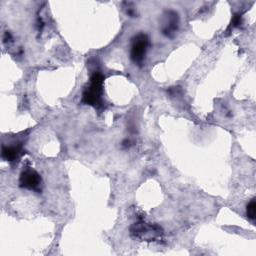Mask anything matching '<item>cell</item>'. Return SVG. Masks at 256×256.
Here are the masks:
<instances>
[{
    "instance_id": "6da1fadb",
    "label": "cell",
    "mask_w": 256,
    "mask_h": 256,
    "mask_svg": "<svg viewBox=\"0 0 256 256\" xmlns=\"http://www.w3.org/2000/svg\"><path fill=\"white\" fill-rule=\"evenodd\" d=\"M103 76L100 73H94L90 79V86L83 93V102L96 106L101 100Z\"/></svg>"
},
{
    "instance_id": "7a4b0ae2",
    "label": "cell",
    "mask_w": 256,
    "mask_h": 256,
    "mask_svg": "<svg viewBox=\"0 0 256 256\" xmlns=\"http://www.w3.org/2000/svg\"><path fill=\"white\" fill-rule=\"evenodd\" d=\"M147 45H148V39L145 35L140 34L136 36L131 48V58L133 59L134 62L139 63L144 59Z\"/></svg>"
},
{
    "instance_id": "3957f363",
    "label": "cell",
    "mask_w": 256,
    "mask_h": 256,
    "mask_svg": "<svg viewBox=\"0 0 256 256\" xmlns=\"http://www.w3.org/2000/svg\"><path fill=\"white\" fill-rule=\"evenodd\" d=\"M39 175L31 169H27L21 173L20 186L28 189H36L40 184Z\"/></svg>"
},
{
    "instance_id": "277c9868",
    "label": "cell",
    "mask_w": 256,
    "mask_h": 256,
    "mask_svg": "<svg viewBox=\"0 0 256 256\" xmlns=\"http://www.w3.org/2000/svg\"><path fill=\"white\" fill-rule=\"evenodd\" d=\"M21 148L19 146H12L8 148H3V157H6L8 160H14L20 155Z\"/></svg>"
},
{
    "instance_id": "5b68a950",
    "label": "cell",
    "mask_w": 256,
    "mask_h": 256,
    "mask_svg": "<svg viewBox=\"0 0 256 256\" xmlns=\"http://www.w3.org/2000/svg\"><path fill=\"white\" fill-rule=\"evenodd\" d=\"M255 215H256V203H255V200L252 199L247 205V216L251 220H254Z\"/></svg>"
}]
</instances>
